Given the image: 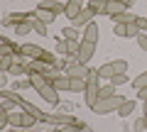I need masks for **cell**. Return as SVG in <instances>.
<instances>
[{"mask_svg":"<svg viewBox=\"0 0 147 132\" xmlns=\"http://www.w3.org/2000/svg\"><path fill=\"white\" fill-rule=\"evenodd\" d=\"M30 78H32V88L42 95L44 101H47V103H54V105H59L57 88H54L52 78H47V76H30Z\"/></svg>","mask_w":147,"mask_h":132,"instance_id":"6da1fadb","label":"cell"},{"mask_svg":"<svg viewBox=\"0 0 147 132\" xmlns=\"http://www.w3.org/2000/svg\"><path fill=\"white\" fill-rule=\"evenodd\" d=\"M98 78H100V76H98V71H91V74H88V78H86V90H84V93H86V105H88V108H93L96 105V103H98Z\"/></svg>","mask_w":147,"mask_h":132,"instance_id":"7a4b0ae2","label":"cell"},{"mask_svg":"<svg viewBox=\"0 0 147 132\" xmlns=\"http://www.w3.org/2000/svg\"><path fill=\"white\" fill-rule=\"evenodd\" d=\"M123 101L125 98H120V95H110V98H100L98 103H96L91 110L93 113H98V115H105V113H113V110H118V108L123 105Z\"/></svg>","mask_w":147,"mask_h":132,"instance_id":"3957f363","label":"cell"},{"mask_svg":"<svg viewBox=\"0 0 147 132\" xmlns=\"http://www.w3.org/2000/svg\"><path fill=\"white\" fill-rule=\"evenodd\" d=\"M127 71V61H123V59H118V61H110V64H103L98 69V76L100 78H113V76H118V74H125Z\"/></svg>","mask_w":147,"mask_h":132,"instance_id":"277c9868","label":"cell"},{"mask_svg":"<svg viewBox=\"0 0 147 132\" xmlns=\"http://www.w3.org/2000/svg\"><path fill=\"white\" fill-rule=\"evenodd\" d=\"M88 74L91 69H86V64L76 61V59L66 64V76H71V78H88Z\"/></svg>","mask_w":147,"mask_h":132,"instance_id":"5b68a950","label":"cell"},{"mask_svg":"<svg viewBox=\"0 0 147 132\" xmlns=\"http://www.w3.org/2000/svg\"><path fill=\"white\" fill-rule=\"evenodd\" d=\"M113 34H115V37H137V34H140L137 20L130 22V25H120V22H115V27H113Z\"/></svg>","mask_w":147,"mask_h":132,"instance_id":"8992f818","label":"cell"},{"mask_svg":"<svg viewBox=\"0 0 147 132\" xmlns=\"http://www.w3.org/2000/svg\"><path fill=\"white\" fill-rule=\"evenodd\" d=\"M17 56H30V59H42L44 56V49L37 47V44H22V47H15Z\"/></svg>","mask_w":147,"mask_h":132,"instance_id":"52a82bcc","label":"cell"},{"mask_svg":"<svg viewBox=\"0 0 147 132\" xmlns=\"http://www.w3.org/2000/svg\"><path fill=\"white\" fill-rule=\"evenodd\" d=\"M34 122H37V117L30 115V113H12L10 115V125H15V127H32Z\"/></svg>","mask_w":147,"mask_h":132,"instance_id":"ba28073f","label":"cell"},{"mask_svg":"<svg viewBox=\"0 0 147 132\" xmlns=\"http://www.w3.org/2000/svg\"><path fill=\"white\" fill-rule=\"evenodd\" d=\"M93 52H96V44H91V42H84L81 39V47H79V54H76V61H81V64H88L91 61V56H93Z\"/></svg>","mask_w":147,"mask_h":132,"instance_id":"9c48e42d","label":"cell"},{"mask_svg":"<svg viewBox=\"0 0 147 132\" xmlns=\"http://www.w3.org/2000/svg\"><path fill=\"white\" fill-rule=\"evenodd\" d=\"M84 0H69V3H66V10H64V15H66L69 17V20H76V17H79L81 15V12H84Z\"/></svg>","mask_w":147,"mask_h":132,"instance_id":"30bf717a","label":"cell"},{"mask_svg":"<svg viewBox=\"0 0 147 132\" xmlns=\"http://www.w3.org/2000/svg\"><path fill=\"white\" fill-rule=\"evenodd\" d=\"M93 17H96V15H93V10H91V7H84V12H81L76 20H74V25H71V27H76V29H86V27L93 22Z\"/></svg>","mask_w":147,"mask_h":132,"instance_id":"8fae6325","label":"cell"},{"mask_svg":"<svg viewBox=\"0 0 147 132\" xmlns=\"http://www.w3.org/2000/svg\"><path fill=\"white\" fill-rule=\"evenodd\" d=\"M37 10H47V12H54V15H59V12L66 10V3H57V0H39Z\"/></svg>","mask_w":147,"mask_h":132,"instance_id":"7c38bea8","label":"cell"},{"mask_svg":"<svg viewBox=\"0 0 147 132\" xmlns=\"http://www.w3.org/2000/svg\"><path fill=\"white\" fill-rule=\"evenodd\" d=\"M20 108H25V113H30V115H34L37 120H47V122H49V117H52V115H44V113L39 110V108H34L32 103H27V101H22V103H20Z\"/></svg>","mask_w":147,"mask_h":132,"instance_id":"4fadbf2b","label":"cell"},{"mask_svg":"<svg viewBox=\"0 0 147 132\" xmlns=\"http://www.w3.org/2000/svg\"><path fill=\"white\" fill-rule=\"evenodd\" d=\"M127 7L123 5V3H118V0H108V5H105V15H110V17H118L120 12H125Z\"/></svg>","mask_w":147,"mask_h":132,"instance_id":"5bb4252c","label":"cell"},{"mask_svg":"<svg viewBox=\"0 0 147 132\" xmlns=\"http://www.w3.org/2000/svg\"><path fill=\"white\" fill-rule=\"evenodd\" d=\"M84 42H91V44L98 42V25H96V22H91V25L84 29Z\"/></svg>","mask_w":147,"mask_h":132,"instance_id":"9a60e30c","label":"cell"},{"mask_svg":"<svg viewBox=\"0 0 147 132\" xmlns=\"http://www.w3.org/2000/svg\"><path fill=\"white\" fill-rule=\"evenodd\" d=\"M49 122H54V125H74V122H76V117L74 115H64V113H57V115H52L49 117Z\"/></svg>","mask_w":147,"mask_h":132,"instance_id":"2e32d148","label":"cell"},{"mask_svg":"<svg viewBox=\"0 0 147 132\" xmlns=\"http://www.w3.org/2000/svg\"><path fill=\"white\" fill-rule=\"evenodd\" d=\"M105 5H108V0H91L86 7H91L93 15H105Z\"/></svg>","mask_w":147,"mask_h":132,"instance_id":"e0dca14e","label":"cell"},{"mask_svg":"<svg viewBox=\"0 0 147 132\" xmlns=\"http://www.w3.org/2000/svg\"><path fill=\"white\" fill-rule=\"evenodd\" d=\"M135 105H137L135 101H123V105L118 108V115H120V117H127L132 110H135Z\"/></svg>","mask_w":147,"mask_h":132,"instance_id":"ac0fdd59","label":"cell"},{"mask_svg":"<svg viewBox=\"0 0 147 132\" xmlns=\"http://www.w3.org/2000/svg\"><path fill=\"white\" fill-rule=\"evenodd\" d=\"M10 74H15L17 78H20L22 74H30V66H25V64H22V61H15V64H12V66H10Z\"/></svg>","mask_w":147,"mask_h":132,"instance_id":"d6986e66","label":"cell"},{"mask_svg":"<svg viewBox=\"0 0 147 132\" xmlns=\"http://www.w3.org/2000/svg\"><path fill=\"white\" fill-rule=\"evenodd\" d=\"M69 90H86V78H71L69 76Z\"/></svg>","mask_w":147,"mask_h":132,"instance_id":"ffe728a7","label":"cell"},{"mask_svg":"<svg viewBox=\"0 0 147 132\" xmlns=\"http://www.w3.org/2000/svg\"><path fill=\"white\" fill-rule=\"evenodd\" d=\"M84 130H86V122L76 120V122H74V125H64V127H61V130H59V132H84Z\"/></svg>","mask_w":147,"mask_h":132,"instance_id":"44dd1931","label":"cell"},{"mask_svg":"<svg viewBox=\"0 0 147 132\" xmlns=\"http://www.w3.org/2000/svg\"><path fill=\"white\" fill-rule=\"evenodd\" d=\"M52 83H54L57 90H69V76H57Z\"/></svg>","mask_w":147,"mask_h":132,"instance_id":"7402d4cb","label":"cell"},{"mask_svg":"<svg viewBox=\"0 0 147 132\" xmlns=\"http://www.w3.org/2000/svg\"><path fill=\"white\" fill-rule=\"evenodd\" d=\"M135 20H137V17L132 15V12H127V10L120 12V15L115 17V22H120V25H130V22H135Z\"/></svg>","mask_w":147,"mask_h":132,"instance_id":"603a6c76","label":"cell"},{"mask_svg":"<svg viewBox=\"0 0 147 132\" xmlns=\"http://www.w3.org/2000/svg\"><path fill=\"white\" fill-rule=\"evenodd\" d=\"M110 95H115V86H113V83L103 86V88L98 90V101H100V98H110Z\"/></svg>","mask_w":147,"mask_h":132,"instance_id":"cb8c5ba5","label":"cell"},{"mask_svg":"<svg viewBox=\"0 0 147 132\" xmlns=\"http://www.w3.org/2000/svg\"><path fill=\"white\" fill-rule=\"evenodd\" d=\"M64 39L76 42V39H79V29H76V27H64Z\"/></svg>","mask_w":147,"mask_h":132,"instance_id":"d4e9b609","label":"cell"},{"mask_svg":"<svg viewBox=\"0 0 147 132\" xmlns=\"http://www.w3.org/2000/svg\"><path fill=\"white\" fill-rule=\"evenodd\" d=\"M37 17H39V20L44 22V25H49V22H54V12H47V10H37Z\"/></svg>","mask_w":147,"mask_h":132,"instance_id":"484cf974","label":"cell"},{"mask_svg":"<svg viewBox=\"0 0 147 132\" xmlns=\"http://www.w3.org/2000/svg\"><path fill=\"white\" fill-rule=\"evenodd\" d=\"M30 29H34L32 22H17V25H15V32H17V34H27Z\"/></svg>","mask_w":147,"mask_h":132,"instance_id":"4316f807","label":"cell"},{"mask_svg":"<svg viewBox=\"0 0 147 132\" xmlns=\"http://www.w3.org/2000/svg\"><path fill=\"white\" fill-rule=\"evenodd\" d=\"M25 88H32V78H17L15 81V90H25Z\"/></svg>","mask_w":147,"mask_h":132,"instance_id":"83f0119b","label":"cell"},{"mask_svg":"<svg viewBox=\"0 0 147 132\" xmlns=\"http://www.w3.org/2000/svg\"><path fill=\"white\" fill-rule=\"evenodd\" d=\"M32 27H34V32H37V34H42V37L47 34V25H44V22L39 20V17H37V20L32 22Z\"/></svg>","mask_w":147,"mask_h":132,"instance_id":"f1b7e54d","label":"cell"},{"mask_svg":"<svg viewBox=\"0 0 147 132\" xmlns=\"http://www.w3.org/2000/svg\"><path fill=\"white\" fill-rule=\"evenodd\" d=\"M145 86H147V71H145V74H140L135 81H132V88H145Z\"/></svg>","mask_w":147,"mask_h":132,"instance_id":"f546056e","label":"cell"},{"mask_svg":"<svg viewBox=\"0 0 147 132\" xmlns=\"http://www.w3.org/2000/svg\"><path fill=\"white\" fill-rule=\"evenodd\" d=\"M132 132H147V127H145V117H140V120L132 122Z\"/></svg>","mask_w":147,"mask_h":132,"instance_id":"4dcf8cb0","label":"cell"},{"mask_svg":"<svg viewBox=\"0 0 147 132\" xmlns=\"http://www.w3.org/2000/svg\"><path fill=\"white\" fill-rule=\"evenodd\" d=\"M137 47H140L142 52H147V34H145V32H140V34H137Z\"/></svg>","mask_w":147,"mask_h":132,"instance_id":"1f68e13d","label":"cell"},{"mask_svg":"<svg viewBox=\"0 0 147 132\" xmlns=\"http://www.w3.org/2000/svg\"><path fill=\"white\" fill-rule=\"evenodd\" d=\"M5 125H10V110L3 108V113H0V127H5Z\"/></svg>","mask_w":147,"mask_h":132,"instance_id":"d6a6232c","label":"cell"},{"mask_svg":"<svg viewBox=\"0 0 147 132\" xmlns=\"http://www.w3.org/2000/svg\"><path fill=\"white\" fill-rule=\"evenodd\" d=\"M125 74H118V76H113V78H110V83H113V86H115V88H118V86H123V83H125Z\"/></svg>","mask_w":147,"mask_h":132,"instance_id":"836d02e7","label":"cell"},{"mask_svg":"<svg viewBox=\"0 0 147 132\" xmlns=\"http://www.w3.org/2000/svg\"><path fill=\"white\" fill-rule=\"evenodd\" d=\"M57 52L59 54H69V42H66V39H61V42L57 44Z\"/></svg>","mask_w":147,"mask_h":132,"instance_id":"e575fe53","label":"cell"},{"mask_svg":"<svg viewBox=\"0 0 147 132\" xmlns=\"http://www.w3.org/2000/svg\"><path fill=\"white\" fill-rule=\"evenodd\" d=\"M10 66H12V59L10 56H3V66H0V69H3V71H10Z\"/></svg>","mask_w":147,"mask_h":132,"instance_id":"d590c367","label":"cell"},{"mask_svg":"<svg viewBox=\"0 0 147 132\" xmlns=\"http://www.w3.org/2000/svg\"><path fill=\"white\" fill-rule=\"evenodd\" d=\"M137 27L140 32H147V17H137Z\"/></svg>","mask_w":147,"mask_h":132,"instance_id":"8d00e7d4","label":"cell"},{"mask_svg":"<svg viewBox=\"0 0 147 132\" xmlns=\"http://www.w3.org/2000/svg\"><path fill=\"white\" fill-rule=\"evenodd\" d=\"M137 98H140V101H147V86L145 88H137Z\"/></svg>","mask_w":147,"mask_h":132,"instance_id":"74e56055","label":"cell"},{"mask_svg":"<svg viewBox=\"0 0 147 132\" xmlns=\"http://www.w3.org/2000/svg\"><path fill=\"white\" fill-rule=\"evenodd\" d=\"M118 3H123L125 7H132V5H135V0H118Z\"/></svg>","mask_w":147,"mask_h":132,"instance_id":"f35d334b","label":"cell"},{"mask_svg":"<svg viewBox=\"0 0 147 132\" xmlns=\"http://www.w3.org/2000/svg\"><path fill=\"white\" fill-rule=\"evenodd\" d=\"M142 108H145V115H147V101H145V105H142Z\"/></svg>","mask_w":147,"mask_h":132,"instance_id":"ab89813d","label":"cell"},{"mask_svg":"<svg viewBox=\"0 0 147 132\" xmlns=\"http://www.w3.org/2000/svg\"><path fill=\"white\" fill-rule=\"evenodd\" d=\"M145 127H147V115H145Z\"/></svg>","mask_w":147,"mask_h":132,"instance_id":"60d3db41","label":"cell"}]
</instances>
